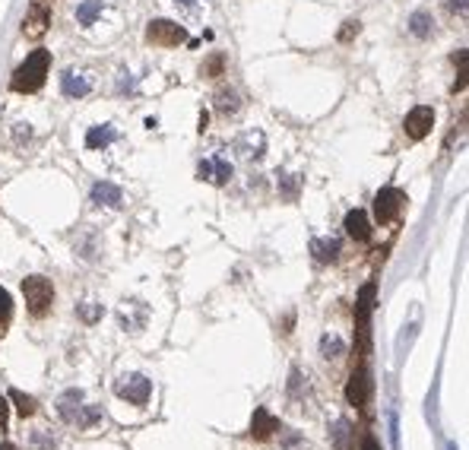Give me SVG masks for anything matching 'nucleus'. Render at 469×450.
Instances as JSON below:
<instances>
[{
	"label": "nucleus",
	"instance_id": "f257e3e1",
	"mask_svg": "<svg viewBox=\"0 0 469 450\" xmlns=\"http://www.w3.org/2000/svg\"><path fill=\"white\" fill-rule=\"evenodd\" d=\"M57 415L73 428H95L102 422V409L86 403V393L80 387H70L57 396Z\"/></svg>",
	"mask_w": 469,
	"mask_h": 450
},
{
	"label": "nucleus",
	"instance_id": "f03ea898",
	"mask_svg": "<svg viewBox=\"0 0 469 450\" xmlns=\"http://www.w3.org/2000/svg\"><path fill=\"white\" fill-rule=\"evenodd\" d=\"M48 70H51V54L44 48L32 51L29 57H25L23 64L16 67V73H13L10 80V89L13 93H38V89L44 86V80H48Z\"/></svg>",
	"mask_w": 469,
	"mask_h": 450
},
{
	"label": "nucleus",
	"instance_id": "7ed1b4c3",
	"mask_svg": "<svg viewBox=\"0 0 469 450\" xmlns=\"http://www.w3.org/2000/svg\"><path fill=\"white\" fill-rule=\"evenodd\" d=\"M23 295H25V308H29V314L44 317L51 311V304H54V285H51L44 276H25Z\"/></svg>",
	"mask_w": 469,
	"mask_h": 450
},
{
	"label": "nucleus",
	"instance_id": "20e7f679",
	"mask_svg": "<svg viewBox=\"0 0 469 450\" xmlns=\"http://www.w3.org/2000/svg\"><path fill=\"white\" fill-rule=\"evenodd\" d=\"M146 38L155 45V48H178V45L187 42V29L172 19H153L146 29Z\"/></svg>",
	"mask_w": 469,
	"mask_h": 450
},
{
	"label": "nucleus",
	"instance_id": "39448f33",
	"mask_svg": "<svg viewBox=\"0 0 469 450\" xmlns=\"http://www.w3.org/2000/svg\"><path fill=\"white\" fill-rule=\"evenodd\" d=\"M114 393L121 396V400L133 403V406H146L149 393H153V384L143 374H121L114 381Z\"/></svg>",
	"mask_w": 469,
	"mask_h": 450
},
{
	"label": "nucleus",
	"instance_id": "423d86ee",
	"mask_svg": "<svg viewBox=\"0 0 469 450\" xmlns=\"http://www.w3.org/2000/svg\"><path fill=\"white\" fill-rule=\"evenodd\" d=\"M403 203H406V194L396 191V187H384V191H377L374 197V219L377 225H390L396 216H400Z\"/></svg>",
	"mask_w": 469,
	"mask_h": 450
},
{
	"label": "nucleus",
	"instance_id": "0eeeda50",
	"mask_svg": "<svg viewBox=\"0 0 469 450\" xmlns=\"http://www.w3.org/2000/svg\"><path fill=\"white\" fill-rule=\"evenodd\" d=\"M51 25V6L44 4V0H35V4L29 6V13H25L23 19V35L25 38H42L44 32H48Z\"/></svg>",
	"mask_w": 469,
	"mask_h": 450
},
{
	"label": "nucleus",
	"instance_id": "6e6552de",
	"mask_svg": "<svg viewBox=\"0 0 469 450\" xmlns=\"http://www.w3.org/2000/svg\"><path fill=\"white\" fill-rule=\"evenodd\" d=\"M432 124H434V112L428 105H415L412 112L406 114V136L409 140H425L428 134H432Z\"/></svg>",
	"mask_w": 469,
	"mask_h": 450
},
{
	"label": "nucleus",
	"instance_id": "1a4fd4ad",
	"mask_svg": "<svg viewBox=\"0 0 469 450\" xmlns=\"http://www.w3.org/2000/svg\"><path fill=\"white\" fill-rule=\"evenodd\" d=\"M197 178L200 181H210V184H229L232 165L222 159V155H213V159H203L197 165Z\"/></svg>",
	"mask_w": 469,
	"mask_h": 450
},
{
	"label": "nucleus",
	"instance_id": "9d476101",
	"mask_svg": "<svg viewBox=\"0 0 469 450\" xmlns=\"http://www.w3.org/2000/svg\"><path fill=\"white\" fill-rule=\"evenodd\" d=\"M263 146H266V136L260 134V130H244V134L232 143L234 153H238L241 159H247V162L260 159V155H263Z\"/></svg>",
	"mask_w": 469,
	"mask_h": 450
},
{
	"label": "nucleus",
	"instance_id": "9b49d317",
	"mask_svg": "<svg viewBox=\"0 0 469 450\" xmlns=\"http://www.w3.org/2000/svg\"><path fill=\"white\" fill-rule=\"evenodd\" d=\"M368 396H371V377H368V371H364V368H358L355 374L349 377V384H346V400L355 409H362L364 403H368Z\"/></svg>",
	"mask_w": 469,
	"mask_h": 450
},
{
	"label": "nucleus",
	"instance_id": "f8f14e48",
	"mask_svg": "<svg viewBox=\"0 0 469 450\" xmlns=\"http://www.w3.org/2000/svg\"><path fill=\"white\" fill-rule=\"evenodd\" d=\"M371 304H374V283H364V285H362V295H358V304H355V324H358V333H362V343L368 339V314H371Z\"/></svg>",
	"mask_w": 469,
	"mask_h": 450
},
{
	"label": "nucleus",
	"instance_id": "ddd939ff",
	"mask_svg": "<svg viewBox=\"0 0 469 450\" xmlns=\"http://www.w3.org/2000/svg\"><path fill=\"white\" fill-rule=\"evenodd\" d=\"M89 89H93V83L83 73H76V70H67V73L61 76V93L67 95V99H83Z\"/></svg>",
	"mask_w": 469,
	"mask_h": 450
},
{
	"label": "nucleus",
	"instance_id": "4468645a",
	"mask_svg": "<svg viewBox=\"0 0 469 450\" xmlns=\"http://www.w3.org/2000/svg\"><path fill=\"white\" fill-rule=\"evenodd\" d=\"M143 324H146V304L143 302H127L121 304V327L124 330H140Z\"/></svg>",
	"mask_w": 469,
	"mask_h": 450
},
{
	"label": "nucleus",
	"instance_id": "2eb2a0df",
	"mask_svg": "<svg viewBox=\"0 0 469 450\" xmlns=\"http://www.w3.org/2000/svg\"><path fill=\"white\" fill-rule=\"evenodd\" d=\"M93 200L99 206H112V210H117V206L124 203V194H121V187L112 184V181H99V184L93 187Z\"/></svg>",
	"mask_w": 469,
	"mask_h": 450
},
{
	"label": "nucleus",
	"instance_id": "dca6fc26",
	"mask_svg": "<svg viewBox=\"0 0 469 450\" xmlns=\"http://www.w3.org/2000/svg\"><path fill=\"white\" fill-rule=\"evenodd\" d=\"M346 235L352 241H368L371 238V223L364 216V210H352L346 216Z\"/></svg>",
	"mask_w": 469,
	"mask_h": 450
},
{
	"label": "nucleus",
	"instance_id": "f3484780",
	"mask_svg": "<svg viewBox=\"0 0 469 450\" xmlns=\"http://www.w3.org/2000/svg\"><path fill=\"white\" fill-rule=\"evenodd\" d=\"M276 428H279V422L273 419L266 409H257V413H254V419H251V438L266 441L273 432H276Z\"/></svg>",
	"mask_w": 469,
	"mask_h": 450
},
{
	"label": "nucleus",
	"instance_id": "a211bd4d",
	"mask_svg": "<svg viewBox=\"0 0 469 450\" xmlns=\"http://www.w3.org/2000/svg\"><path fill=\"white\" fill-rule=\"evenodd\" d=\"M311 254L317 264H333L340 257V241L336 238H314L311 241Z\"/></svg>",
	"mask_w": 469,
	"mask_h": 450
},
{
	"label": "nucleus",
	"instance_id": "6ab92c4d",
	"mask_svg": "<svg viewBox=\"0 0 469 450\" xmlns=\"http://www.w3.org/2000/svg\"><path fill=\"white\" fill-rule=\"evenodd\" d=\"M114 140H117V130L112 124H102V127H93L86 134V149H105V146H112Z\"/></svg>",
	"mask_w": 469,
	"mask_h": 450
},
{
	"label": "nucleus",
	"instance_id": "aec40b11",
	"mask_svg": "<svg viewBox=\"0 0 469 450\" xmlns=\"http://www.w3.org/2000/svg\"><path fill=\"white\" fill-rule=\"evenodd\" d=\"M330 441H333L336 450H349V444H352V425H349L346 419H336L333 422V428H330Z\"/></svg>",
	"mask_w": 469,
	"mask_h": 450
},
{
	"label": "nucleus",
	"instance_id": "412c9836",
	"mask_svg": "<svg viewBox=\"0 0 469 450\" xmlns=\"http://www.w3.org/2000/svg\"><path fill=\"white\" fill-rule=\"evenodd\" d=\"M409 32H412L415 38H428L434 32V19L428 16V13H412V16H409Z\"/></svg>",
	"mask_w": 469,
	"mask_h": 450
},
{
	"label": "nucleus",
	"instance_id": "4be33fe9",
	"mask_svg": "<svg viewBox=\"0 0 469 450\" xmlns=\"http://www.w3.org/2000/svg\"><path fill=\"white\" fill-rule=\"evenodd\" d=\"M279 432V450H308V441L302 438L298 432H292V428H276Z\"/></svg>",
	"mask_w": 469,
	"mask_h": 450
},
{
	"label": "nucleus",
	"instance_id": "5701e85b",
	"mask_svg": "<svg viewBox=\"0 0 469 450\" xmlns=\"http://www.w3.org/2000/svg\"><path fill=\"white\" fill-rule=\"evenodd\" d=\"M216 108L222 114H234L241 108V99H238V93L234 89H219L216 93Z\"/></svg>",
	"mask_w": 469,
	"mask_h": 450
},
{
	"label": "nucleus",
	"instance_id": "b1692460",
	"mask_svg": "<svg viewBox=\"0 0 469 450\" xmlns=\"http://www.w3.org/2000/svg\"><path fill=\"white\" fill-rule=\"evenodd\" d=\"M102 13V0H83L80 6H76V23H83V25H89L95 16Z\"/></svg>",
	"mask_w": 469,
	"mask_h": 450
},
{
	"label": "nucleus",
	"instance_id": "393cba45",
	"mask_svg": "<svg viewBox=\"0 0 469 450\" xmlns=\"http://www.w3.org/2000/svg\"><path fill=\"white\" fill-rule=\"evenodd\" d=\"M321 352H323V358H340L343 352H346V343L336 333H327L321 339Z\"/></svg>",
	"mask_w": 469,
	"mask_h": 450
},
{
	"label": "nucleus",
	"instance_id": "a878e982",
	"mask_svg": "<svg viewBox=\"0 0 469 450\" xmlns=\"http://www.w3.org/2000/svg\"><path fill=\"white\" fill-rule=\"evenodd\" d=\"M279 187H283V194H285L289 200H295V197H298V178H295V174L279 172Z\"/></svg>",
	"mask_w": 469,
	"mask_h": 450
},
{
	"label": "nucleus",
	"instance_id": "bb28decb",
	"mask_svg": "<svg viewBox=\"0 0 469 450\" xmlns=\"http://www.w3.org/2000/svg\"><path fill=\"white\" fill-rule=\"evenodd\" d=\"M10 400L16 403L19 415H32V413H35V400H32V396H25V393H19V390H13Z\"/></svg>",
	"mask_w": 469,
	"mask_h": 450
},
{
	"label": "nucleus",
	"instance_id": "cd10ccee",
	"mask_svg": "<svg viewBox=\"0 0 469 450\" xmlns=\"http://www.w3.org/2000/svg\"><path fill=\"white\" fill-rule=\"evenodd\" d=\"M80 317H83L86 324H95V321L102 317V304H95V302H83V304H80Z\"/></svg>",
	"mask_w": 469,
	"mask_h": 450
},
{
	"label": "nucleus",
	"instance_id": "c85d7f7f",
	"mask_svg": "<svg viewBox=\"0 0 469 450\" xmlns=\"http://www.w3.org/2000/svg\"><path fill=\"white\" fill-rule=\"evenodd\" d=\"M10 314H13V302H10V292L0 285V324L4 321H10Z\"/></svg>",
	"mask_w": 469,
	"mask_h": 450
},
{
	"label": "nucleus",
	"instance_id": "c756f323",
	"mask_svg": "<svg viewBox=\"0 0 469 450\" xmlns=\"http://www.w3.org/2000/svg\"><path fill=\"white\" fill-rule=\"evenodd\" d=\"M358 32H362V25H358V19H349V23H346V25H343V29H340V42H352V38H355Z\"/></svg>",
	"mask_w": 469,
	"mask_h": 450
},
{
	"label": "nucleus",
	"instance_id": "7c9ffc66",
	"mask_svg": "<svg viewBox=\"0 0 469 450\" xmlns=\"http://www.w3.org/2000/svg\"><path fill=\"white\" fill-rule=\"evenodd\" d=\"M32 441H35V447H42V450H54V441H51L48 434H42V432H38Z\"/></svg>",
	"mask_w": 469,
	"mask_h": 450
},
{
	"label": "nucleus",
	"instance_id": "2f4dec72",
	"mask_svg": "<svg viewBox=\"0 0 469 450\" xmlns=\"http://www.w3.org/2000/svg\"><path fill=\"white\" fill-rule=\"evenodd\" d=\"M447 6H451V13H457V16H466V0H447Z\"/></svg>",
	"mask_w": 469,
	"mask_h": 450
},
{
	"label": "nucleus",
	"instance_id": "473e14b6",
	"mask_svg": "<svg viewBox=\"0 0 469 450\" xmlns=\"http://www.w3.org/2000/svg\"><path fill=\"white\" fill-rule=\"evenodd\" d=\"M206 73H210V76H219V70H222V57H213V61L210 64H206Z\"/></svg>",
	"mask_w": 469,
	"mask_h": 450
},
{
	"label": "nucleus",
	"instance_id": "72a5a7b5",
	"mask_svg": "<svg viewBox=\"0 0 469 450\" xmlns=\"http://www.w3.org/2000/svg\"><path fill=\"white\" fill-rule=\"evenodd\" d=\"M362 450H381V444H377V441H374V438H371V434H368V438L362 441Z\"/></svg>",
	"mask_w": 469,
	"mask_h": 450
},
{
	"label": "nucleus",
	"instance_id": "f704fd0d",
	"mask_svg": "<svg viewBox=\"0 0 469 450\" xmlns=\"http://www.w3.org/2000/svg\"><path fill=\"white\" fill-rule=\"evenodd\" d=\"M6 415H10V406H6V400H4V396H0V425H4V422H6Z\"/></svg>",
	"mask_w": 469,
	"mask_h": 450
},
{
	"label": "nucleus",
	"instance_id": "c9c22d12",
	"mask_svg": "<svg viewBox=\"0 0 469 450\" xmlns=\"http://www.w3.org/2000/svg\"><path fill=\"white\" fill-rule=\"evenodd\" d=\"M178 4H184V6H191V4H197V0H178Z\"/></svg>",
	"mask_w": 469,
	"mask_h": 450
},
{
	"label": "nucleus",
	"instance_id": "e433bc0d",
	"mask_svg": "<svg viewBox=\"0 0 469 450\" xmlns=\"http://www.w3.org/2000/svg\"><path fill=\"white\" fill-rule=\"evenodd\" d=\"M0 450H16V447H13V444H4V447H0Z\"/></svg>",
	"mask_w": 469,
	"mask_h": 450
}]
</instances>
